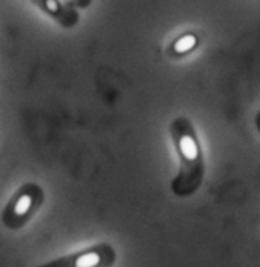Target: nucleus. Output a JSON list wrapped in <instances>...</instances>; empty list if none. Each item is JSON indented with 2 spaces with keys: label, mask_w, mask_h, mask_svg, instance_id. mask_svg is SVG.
Listing matches in <instances>:
<instances>
[{
  "label": "nucleus",
  "mask_w": 260,
  "mask_h": 267,
  "mask_svg": "<svg viewBox=\"0 0 260 267\" xmlns=\"http://www.w3.org/2000/svg\"><path fill=\"white\" fill-rule=\"evenodd\" d=\"M111 257H114V254H111L107 249L100 246V248H92V249L46 263L38 267H103Z\"/></svg>",
  "instance_id": "7ed1b4c3"
},
{
  "label": "nucleus",
  "mask_w": 260,
  "mask_h": 267,
  "mask_svg": "<svg viewBox=\"0 0 260 267\" xmlns=\"http://www.w3.org/2000/svg\"><path fill=\"white\" fill-rule=\"evenodd\" d=\"M45 200L43 188L35 182L23 183L6 202L2 211V225L8 231L23 229L37 214Z\"/></svg>",
  "instance_id": "f03ea898"
},
{
  "label": "nucleus",
  "mask_w": 260,
  "mask_h": 267,
  "mask_svg": "<svg viewBox=\"0 0 260 267\" xmlns=\"http://www.w3.org/2000/svg\"><path fill=\"white\" fill-rule=\"evenodd\" d=\"M168 135L179 162L171 188L178 194H188L201 185L205 174V156L198 130L188 116H176L168 125Z\"/></svg>",
  "instance_id": "f257e3e1"
},
{
  "label": "nucleus",
  "mask_w": 260,
  "mask_h": 267,
  "mask_svg": "<svg viewBox=\"0 0 260 267\" xmlns=\"http://www.w3.org/2000/svg\"><path fill=\"white\" fill-rule=\"evenodd\" d=\"M199 46V37L194 32H187L178 37L170 46V57L171 58H182L191 54Z\"/></svg>",
  "instance_id": "39448f33"
},
{
  "label": "nucleus",
  "mask_w": 260,
  "mask_h": 267,
  "mask_svg": "<svg viewBox=\"0 0 260 267\" xmlns=\"http://www.w3.org/2000/svg\"><path fill=\"white\" fill-rule=\"evenodd\" d=\"M72 5H75V6H81V8H84V6H88L89 5V2L91 0H69Z\"/></svg>",
  "instance_id": "423d86ee"
},
{
  "label": "nucleus",
  "mask_w": 260,
  "mask_h": 267,
  "mask_svg": "<svg viewBox=\"0 0 260 267\" xmlns=\"http://www.w3.org/2000/svg\"><path fill=\"white\" fill-rule=\"evenodd\" d=\"M29 2L63 28H72L78 23L77 11L72 6L66 5L63 0H29Z\"/></svg>",
  "instance_id": "20e7f679"
},
{
  "label": "nucleus",
  "mask_w": 260,
  "mask_h": 267,
  "mask_svg": "<svg viewBox=\"0 0 260 267\" xmlns=\"http://www.w3.org/2000/svg\"><path fill=\"white\" fill-rule=\"evenodd\" d=\"M254 127H256L257 133L260 135V110L256 113V116H254Z\"/></svg>",
  "instance_id": "0eeeda50"
}]
</instances>
